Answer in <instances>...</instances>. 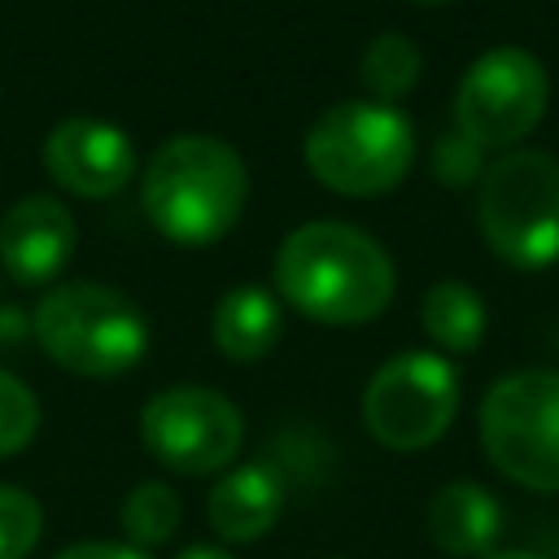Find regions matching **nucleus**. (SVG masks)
Wrapping results in <instances>:
<instances>
[{
	"instance_id": "6e6552de",
	"label": "nucleus",
	"mask_w": 559,
	"mask_h": 559,
	"mask_svg": "<svg viewBox=\"0 0 559 559\" xmlns=\"http://www.w3.org/2000/svg\"><path fill=\"white\" fill-rule=\"evenodd\" d=\"M546 70L524 48H489L476 57L454 96V122L480 148H507L524 140L546 114Z\"/></svg>"
},
{
	"instance_id": "f257e3e1",
	"label": "nucleus",
	"mask_w": 559,
	"mask_h": 559,
	"mask_svg": "<svg viewBox=\"0 0 559 559\" xmlns=\"http://www.w3.org/2000/svg\"><path fill=\"white\" fill-rule=\"evenodd\" d=\"M280 293L319 323H367L393 297L389 253L349 223H306L275 253Z\"/></svg>"
},
{
	"instance_id": "4468645a",
	"label": "nucleus",
	"mask_w": 559,
	"mask_h": 559,
	"mask_svg": "<svg viewBox=\"0 0 559 559\" xmlns=\"http://www.w3.org/2000/svg\"><path fill=\"white\" fill-rule=\"evenodd\" d=\"M214 345L227 354V358H236V362H253V358H262L275 341H280V328H284V319H280V306H275V297L266 293V288H258V284H240V288H231L218 306H214Z\"/></svg>"
},
{
	"instance_id": "dca6fc26",
	"label": "nucleus",
	"mask_w": 559,
	"mask_h": 559,
	"mask_svg": "<svg viewBox=\"0 0 559 559\" xmlns=\"http://www.w3.org/2000/svg\"><path fill=\"white\" fill-rule=\"evenodd\" d=\"M183 511H179V498L170 485L162 480H144L135 485L127 498H122V533H127V546L144 550V546H166L179 528Z\"/></svg>"
},
{
	"instance_id": "7ed1b4c3",
	"label": "nucleus",
	"mask_w": 559,
	"mask_h": 559,
	"mask_svg": "<svg viewBox=\"0 0 559 559\" xmlns=\"http://www.w3.org/2000/svg\"><path fill=\"white\" fill-rule=\"evenodd\" d=\"M411 118L384 100H341L306 131V166L345 197L389 192L411 170Z\"/></svg>"
},
{
	"instance_id": "0eeeda50",
	"label": "nucleus",
	"mask_w": 559,
	"mask_h": 559,
	"mask_svg": "<svg viewBox=\"0 0 559 559\" xmlns=\"http://www.w3.org/2000/svg\"><path fill=\"white\" fill-rule=\"evenodd\" d=\"M459 411V376L437 354H397L389 358L367 393H362V424L389 450H424L432 445Z\"/></svg>"
},
{
	"instance_id": "f03ea898",
	"label": "nucleus",
	"mask_w": 559,
	"mask_h": 559,
	"mask_svg": "<svg viewBox=\"0 0 559 559\" xmlns=\"http://www.w3.org/2000/svg\"><path fill=\"white\" fill-rule=\"evenodd\" d=\"M245 197V162L214 135H175L144 166V214L175 245L218 240L240 218Z\"/></svg>"
},
{
	"instance_id": "ddd939ff",
	"label": "nucleus",
	"mask_w": 559,
	"mask_h": 559,
	"mask_svg": "<svg viewBox=\"0 0 559 559\" xmlns=\"http://www.w3.org/2000/svg\"><path fill=\"white\" fill-rule=\"evenodd\" d=\"M502 533V507L485 485L454 480L428 502V537L454 559H485Z\"/></svg>"
},
{
	"instance_id": "412c9836",
	"label": "nucleus",
	"mask_w": 559,
	"mask_h": 559,
	"mask_svg": "<svg viewBox=\"0 0 559 559\" xmlns=\"http://www.w3.org/2000/svg\"><path fill=\"white\" fill-rule=\"evenodd\" d=\"M52 559H148V555L127 546V542H79V546H66Z\"/></svg>"
},
{
	"instance_id": "aec40b11",
	"label": "nucleus",
	"mask_w": 559,
	"mask_h": 559,
	"mask_svg": "<svg viewBox=\"0 0 559 559\" xmlns=\"http://www.w3.org/2000/svg\"><path fill=\"white\" fill-rule=\"evenodd\" d=\"M432 175L445 188H467V183L485 179V148L476 140H467L463 131H450L432 144Z\"/></svg>"
},
{
	"instance_id": "6ab92c4d",
	"label": "nucleus",
	"mask_w": 559,
	"mask_h": 559,
	"mask_svg": "<svg viewBox=\"0 0 559 559\" xmlns=\"http://www.w3.org/2000/svg\"><path fill=\"white\" fill-rule=\"evenodd\" d=\"M35 432H39V402H35V393L17 376L0 371V459L26 450L35 441Z\"/></svg>"
},
{
	"instance_id": "f3484780",
	"label": "nucleus",
	"mask_w": 559,
	"mask_h": 559,
	"mask_svg": "<svg viewBox=\"0 0 559 559\" xmlns=\"http://www.w3.org/2000/svg\"><path fill=\"white\" fill-rule=\"evenodd\" d=\"M419 70H424L419 48H415L406 35H397V31L376 35V39L367 44V52H362V83H367L384 105L397 100V96H406V92L419 83Z\"/></svg>"
},
{
	"instance_id": "2eb2a0df",
	"label": "nucleus",
	"mask_w": 559,
	"mask_h": 559,
	"mask_svg": "<svg viewBox=\"0 0 559 559\" xmlns=\"http://www.w3.org/2000/svg\"><path fill=\"white\" fill-rule=\"evenodd\" d=\"M424 332L441 345V349H454V354H472L485 336V301L459 284V280H437L428 293H424Z\"/></svg>"
},
{
	"instance_id": "39448f33",
	"label": "nucleus",
	"mask_w": 559,
	"mask_h": 559,
	"mask_svg": "<svg viewBox=\"0 0 559 559\" xmlns=\"http://www.w3.org/2000/svg\"><path fill=\"white\" fill-rule=\"evenodd\" d=\"M480 445L507 480L559 493V371L502 376L480 402Z\"/></svg>"
},
{
	"instance_id": "20e7f679",
	"label": "nucleus",
	"mask_w": 559,
	"mask_h": 559,
	"mask_svg": "<svg viewBox=\"0 0 559 559\" xmlns=\"http://www.w3.org/2000/svg\"><path fill=\"white\" fill-rule=\"evenodd\" d=\"M35 336L52 362L79 376H122L148 349L140 306L105 284L52 288L35 310Z\"/></svg>"
},
{
	"instance_id": "1a4fd4ad",
	"label": "nucleus",
	"mask_w": 559,
	"mask_h": 559,
	"mask_svg": "<svg viewBox=\"0 0 559 559\" xmlns=\"http://www.w3.org/2000/svg\"><path fill=\"white\" fill-rule=\"evenodd\" d=\"M140 437L162 467L183 476H205V472H223L236 459L245 424L223 393L201 384H179L144 406Z\"/></svg>"
},
{
	"instance_id": "9b49d317",
	"label": "nucleus",
	"mask_w": 559,
	"mask_h": 559,
	"mask_svg": "<svg viewBox=\"0 0 559 559\" xmlns=\"http://www.w3.org/2000/svg\"><path fill=\"white\" fill-rule=\"evenodd\" d=\"M74 253V218L52 197H22L0 218V262L17 284H44Z\"/></svg>"
},
{
	"instance_id": "a211bd4d",
	"label": "nucleus",
	"mask_w": 559,
	"mask_h": 559,
	"mask_svg": "<svg viewBox=\"0 0 559 559\" xmlns=\"http://www.w3.org/2000/svg\"><path fill=\"white\" fill-rule=\"evenodd\" d=\"M39 533H44L39 502L17 485H0V559H26Z\"/></svg>"
},
{
	"instance_id": "5701e85b",
	"label": "nucleus",
	"mask_w": 559,
	"mask_h": 559,
	"mask_svg": "<svg viewBox=\"0 0 559 559\" xmlns=\"http://www.w3.org/2000/svg\"><path fill=\"white\" fill-rule=\"evenodd\" d=\"M485 559H550V555H537V550H493Z\"/></svg>"
},
{
	"instance_id": "9d476101",
	"label": "nucleus",
	"mask_w": 559,
	"mask_h": 559,
	"mask_svg": "<svg viewBox=\"0 0 559 559\" xmlns=\"http://www.w3.org/2000/svg\"><path fill=\"white\" fill-rule=\"evenodd\" d=\"M48 175L79 197H109L135 175L131 140L100 118H66L44 140Z\"/></svg>"
},
{
	"instance_id": "f8f14e48",
	"label": "nucleus",
	"mask_w": 559,
	"mask_h": 559,
	"mask_svg": "<svg viewBox=\"0 0 559 559\" xmlns=\"http://www.w3.org/2000/svg\"><path fill=\"white\" fill-rule=\"evenodd\" d=\"M280 511H284V480L266 463H245V467L223 472L210 489V502H205L210 528L236 546L266 537L275 528Z\"/></svg>"
},
{
	"instance_id": "4be33fe9",
	"label": "nucleus",
	"mask_w": 559,
	"mask_h": 559,
	"mask_svg": "<svg viewBox=\"0 0 559 559\" xmlns=\"http://www.w3.org/2000/svg\"><path fill=\"white\" fill-rule=\"evenodd\" d=\"M179 559H231L227 550H218V546H188Z\"/></svg>"
},
{
	"instance_id": "b1692460",
	"label": "nucleus",
	"mask_w": 559,
	"mask_h": 559,
	"mask_svg": "<svg viewBox=\"0 0 559 559\" xmlns=\"http://www.w3.org/2000/svg\"><path fill=\"white\" fill-rule=\"evenodd\" d=\"M419 4H445V0H419Z\"/></svg>"
},
{
	"instance_id": "423d86ee",
	"label": "nucleus",
	"mask_w": 559,
	"mask_h": 559,
	"mask_svg": "<svg viewBox=\"0 0 559 559\" xmlns=\"http://www.w3.org/2000/svg\"><path fill=\"white\" fill-rule=\"evenodd\" d=\"M480 231L520 271L559 262V162L550 153L498 157L480 179Z\"/></svg>"
}]
</instances>
